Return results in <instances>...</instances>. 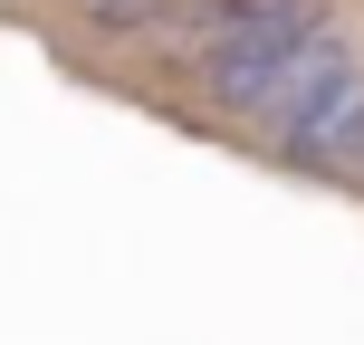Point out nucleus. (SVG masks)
Returning <instances> with one entry per match:
<instances>
[{
	"label": "nucleus",
	"mask_w": 364,
	"mask_h": 345,
	"mask_svg": "<svg viewBox=\"0 0 364 345\" xmlns=\"http://www.w3.org/2000/svg\"><path fill=\"white\" fill-rule=\"evenodd\" d=\"M201 87L297 164L326 173L364 164V68L336 48L326 19L288 10V0H250L220 19L201 38Z\"/></svg>",
	"instance_id": "f257e3e1"
}]
</instances>
